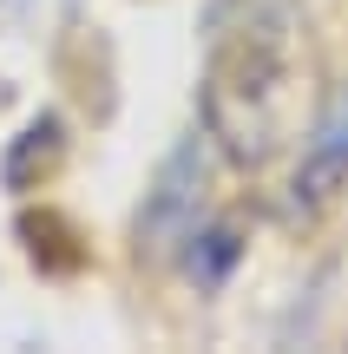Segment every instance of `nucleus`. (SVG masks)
<instances>
[{
    "instance_id": "nucleus-1",
    "label": "nucleus",
    "mask_w": 348,
    "mask_h": 354,
    "mask_svg": "<svg viewBox=\"0 0 348 354\" xmlns=\"http://www.w3.org/2000/svg\"><path fill=\"white\" fill-rule=\"evenodd\" d=\"M302 66V20L289 7H257L217 39L204 73V125L237 165H270L289 145Z\"/></svg>"
},
{
    "instance_id": "nucleus-2",
    "label": "nucleus",
    "mask_w": 348,
    "mask_h": 354,
    "mask_svg": "<svg viewBox=\"0 0 348 354\" xmlns=\"http://www.w3.org/2000/svg\"><path fill=\"white\" fill-rule=\"evenodd\" d=\"M342 190H348V92H336V105L315 118L309 145H302V165L289 177V216L315 223L322 210H336Z\"/></svg>"
},
{
    "instance_id": "nucleus-3",
    "label": "nucleus",
    "mask_w": 348,
    "mask_h": 354,
    "mask_svg": "<svg viewBox=\"0 0 348 354\" xmlns=\"http://www.w3.org/2000/svg\"><path fill=\"white\" fill-rule=\"evenodd\" d=\"M184 263H191V276L204 282H223V269L237 263V236L230 230H204V236H191V256H184Z\"/></svg>"
}]
</instances>
